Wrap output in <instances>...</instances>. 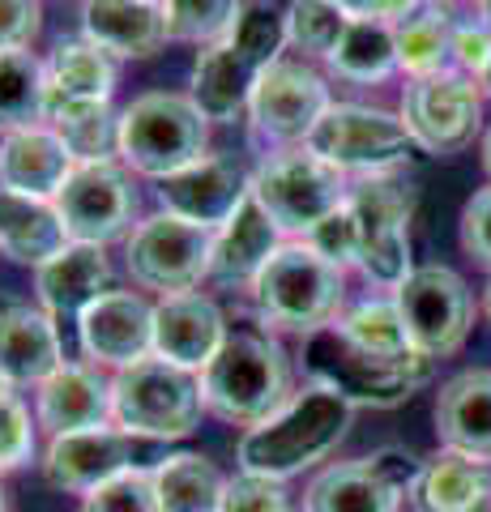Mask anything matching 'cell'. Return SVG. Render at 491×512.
I'll return each instance as SVG.
<instances>
[{
	"mask_svg": "<svg viewBox=\"0 0 491 512\" xmlns=\"http://www.w3.org/2000/svg\"><path fill=\"white\" fill-rule=\"evenodd\" d=\"M355 406L342 393L325 389L316 380H304L269 419L248 427L240 436V470L261 478H287L316 470L321 461L338 453V444L351 436Z\"/></svg>",
	"mask_w": 491,
	"mask_h": 512,
	"instance_id": "cell-1",
	"label": "cell"
},
{
	"mask_svg": "<svg viewBox=\"0 0 491 512\" xmlns=\"http://www.w3.org/2000/svg\"><path fill=\"white\" fill-rule=\"evenodd\" d=\"M282 18L269 5H248L240 26L227 39L201 47L188 77V99L201 107L210 124H235L248 116V99L257 90L261 73L274 60H282Z\"/></svg>",
	"mask_w": 491,
	"mask_h": 512,
	"instance_id": "cell-2",
	"label": "cell"
},
{
	"mask_svg": "<svg viewBox=\"0 0 491 512\" xmlns=\"http://www.w3.org/2000/svg\"><path fill=\"white\" fill-rule=\"evenodd\" d=\"M201 402L231 427H257L295 393L291 359L269 329H235L197 376Z\"/></svg>",
	"mask_w": 491,
	"mask_h": 512,
	"instance_id": "cell-3",
	"label": "cell"
},
{
	"mask_svg": "<svg viewBox=\"0 0 491 512\" xmlns=\"http://www.w3.org/2000/svg\"><path fill=\"white\" fill-rule=\"evenodd\" d=\"M248 295L269 333L308 338V333L334 325L342 316L346 282H342V269L329 265L312 244L287 239L269 256V265L261 269V278L252 282Z\"/></svg>",
	"mask_w": 491,
	"mask_h": 512,
	"instance_id": "cell-4",
	"label": "cell"
},
{
	"mask_svg": "<svg viewBox=\"0 0 491 512\" xmlns=\"http://www.w3.org/2000/svg\"><path fill=\"white\" fill-rule=\"evenodd\" d=\"M299 367H304V380L342 393L355 410H393L432 380V359H376L351 338H342L338 325L308 333L299 346Z\"/></svg>",
	"mask_w": 491,
	"mask_h": 512,
	"instance_id": "cell-5",
	"label": "cell"
},
{
	"mask_svg": "<svg viewBox=\"0 0 491 512\" xmlns=\"http://www.w3.org/2000/svg\"><path fill=\"white\" fill-rule=\"evenodd\" d=\"M210 154V120L201 107L176 90H146L120 111V163L146 175L167 180Z\"/></svg>",
	"mask_w": 491,
	"mask_h": 512,
	"instance_id": "cell-6",
	"label": "cell"
},
{
	"mask_svg": "<svg viewBox=\"0 0 491 512\" xmlns=\"http://www.w3.org/2000/svg\"><path fill=\"white\" fill-rule=\"evenodd\" d=\"M201 380L197 372L141 359L124 372H112V423L133 440H184L201 427Z\"/></svg>",
	"mask_w": 491,
	"mask_h": 512,
	"instance_id": "cell-7",
	"label": "cell"
},
{
	"mask_svg": "<svg viewBox=\"0 0 491 512\" xmlns=\"http://www.w3.org/2000/svg\"><path fill=\"white\" fill-rule=\"evenodd\" d=\"M346 197H351L346 175L316 158L308 146L269 154L252 171V201L287 239H308L329 214L342 210Z\"/></svg>",
	"mask_w": 491,
	"mask_h": 512,
	"instance_id": "cell-8",
	"label": "cell"
},
{
	"mask_svg": "<svg viewBox=\"0 0 491 512\" xmlns=\"http://www.w3.org/2000/svg\"><path fill=\"white\" fill-rule=\"evenodd\" d=\"M415 184L402 171L385 175H363L351 184V210L359 222V274L398 291L415 274L410 269V218H415Z\"/></svg>",
	"mask_w": 491,
	"mask_h": 512,
	"instance_id": "cell-9",
	"label": "cell"
},
{
	"mask_svg": "<svg viewBox=\"0 0 491 512\" xmlns=\"http://www.w3.org/2000/svg\"><path fill=\"white\" fill-rule=\"evenodd\" d=\"M304 146L316 158H325L329 167H338L342 175H359V180L363 175L402 171L419 154L402 116H389V111L363 103H334L316 120Z\"/></svg>",
	"mask_w": 491,
	"mask_h": 512,
	"instance_id": "cell-10",
	"label": "cell"
},
{
	"mask_svg": "<svg viewBox=\"0 0 491 512\" xmlns=\"http://www.w3.org/2000/svg\"><path fill=\"white\" fill-rule=\"evenodd\" d=\"M210 252H214L210 227H197L188 218L158 210L133 227L124 256H129V274L141 291L167 299L210 282Z\"/></svg>",
	"mask_w": 491,
	"mask_h": 512,
	"instance_id": "cell-11",
	"label": "cell"
},
{
	"mask_svg": "<svg viewBox=\"0 0 491 512\" xmlns=\"http://www.w3.org/2000/svg\"><path fill=\"white\" fill-rule=\"evenodd\" d=\"M423 461L406 448H376L372 457L329 461L312 474L304 512H402Z\"/></svg>",
	"mask_w": 491,
	"mask_h": 512,
	"instance_id": "cell-12",
	"label": "cell"
},
{
	"mask_svg": "<svg viewBox=\"0 0 491 512\" xmlns=\"http://www.w3.org/2000/svg\"><path fill=\"white\" fill-rule=\"evenodd\" d=\"M56 210L69 244H116L137 227V188L120 158L77 163L56 192Z\"/></svg>",
	"mask_w": 491,
	"mask_h": 512,
	"instance_id": "cell-13",
	"label": "cell"
},
{
	"mask_svg": "<svg viewBox=\"0 0 491 512\" xmlns=\"http://www.w3.org/2000/svg\"><path fill=\"white\" fill-rule=\"evenodd\" d=\"M334 107L325 77L304 60H274L261 73L257 90L248 99V128L257 146L295 150L312 137L316 120Z\"/></svg>",
	"mask_w": 491,
	"mask_h": 512,
	"instance_id": "cell-14",
	"label": "cell"
},
{
	"mask_svg": "<svg viewBox=\"0 0 491 512\" xmlns=\"http://www.w3.org/2000/svg\"><path fill=\"white\" fill-rule=\"evenodd\" d=\"M398 116L423 154H462L483 128L479 82L457 69L436 77H410Z\"/></svg>",
	"mask_w": 491,
	"mask_h": 512,
	"instance_id": "cell-15",
	"label": "cell"
},
{
	"mask_svg": "<svg viewBox=\"0 0 491 512\" xmlns=\"http://www.w3.org/2000/svg\"><path fill=\"white\" fill-rule=\"evenodd\" d=\"M398 312L406 320V333L423 359H445L462 350L474 325V295L462 274L449 265H419L398 291Z\"/></svg>",
	"mask_w": 491,
	"mask_h": 512,
	"instance_id": "cell-16",
	"label": "cell"
},
{
	"mask_svg": "<svg viewBox=\"0 0 491 512\" xmlns=\"http://www.w3.org/2000/svg\"><path fill=\"white\" fill-rule=\"evenodd\" d=\"M77 342L94 367L124 372L154 355V303L141 291H107L77 316Z\"/></svg>",
	"mask_w": 491,
	"mask_h": 512,
	"instance_id": "cell-17",
	"label": "cell"
},
{
	"mask_svg": "<svg viewBox=\"0 0 491 512\" xmlns=\"http://www.w3.org/2000/svg\"><path fill=\"white\" fill-rule=\"evenodd\" d=\"M248 192H252V175L235 158L205 154L201 163L158 180V205L176 218L218 231L248 201Z\"/></svg>",
	"mask_w": 491,
	"mask_h": 512,
	"instance_id": "cell-18",
	"label": "cell"
},
{
	"mask_svg": "<svg viewBox=\"0 0 491 512\" xmlns=\"http://www.w3.org/2000/svg\"><path fill=\"white\" fill-rule=\"evenodd\" d=\"M227 338V316L210 295L184 291L154 303V359H167L201 376Z\"/></svg>",
	"mask_w": 491,
	"mask_h": 512,
	"instance_id": "cell-19",
	"label": "cell"
},
{
	"mask_svg": "<svg viewBox=\"0 0 491 512\" xmlns=\"http://www.w3.org/2000/svg\"><path fill=\"white\" fill-rule=\"evenodd\" d=\"M43 478L56 491L69 495H90L103 487L107 478L133 466V436H124L116 423L90 427V431H69V436H52L43 448Z\"/></svg>",
	"mask_w": 491,
	"mask_h": 512,
	"instance_id": "cell-20",
	"label": "cell"
},
{
	"mask_svg": "<svg viewBox=\"0 0 491 512\" xmlns=\"http://www.w3.org/2000/svg\"><path fill=\"white\" fill-rule=\"evenodd\" d=\"M35 419L39 431L52 436H69V431H90L112 423V376L94 363L65 359L35 389Z\"/></svg>",
	"mask_w": 491,
	"mask_h": 512,
	"instance_id": "cell-21",
	"label": "cell"
},
{
	"mask_svg": "<svg viewBox=\"0 0 491 512\" xmlns=\"http://www.w3.org/2000/svg\"><path fill=\"white\" fill-rule=\"evenodd\" d=\"M278 248H282V231L269 222V214L248 192V201L231 214V222L214 231L210 282L218 291H252V282L261 278V269Z\"/></svg>",
	"mask_w": 491,
	"mask_h": 512,
	"instance_id": "cell-22",
	"label": "cell"
},
{
	"mask_svg": "<svg viewBox=\"0 0 491 512\" xmlns=\"http://www.w3.org/2000/svg\"><path fill=\"white\" fill-rule=\"evenodd\" d=\"M112 291V261L99 244H65L52 261L35 269V295L47 316H82L94 299Z\"/></svg>",
	"mask_w": 491,
	"mask_h": 512,
	"instance_id": "cell-23",
	"label": "cell"
},
{
	"mask_svg": "<svg viewBox=\"0 0 491 512\" xmlns=\"http://www.w3.org/2000/svg\"><path fill=\"white\" fill-rule=\"evenodd\" d=\"M73 167H77L73 150L65 146V137L47 124L0 137V188L5 192L56 201V192L69 180Z\"/></svg>",
	"mask_w": 491,
	"mask_h": 512,
	"instance_id": "cell-24",
	"label": "cell"
},
{
	"mask_svg": "<svg viewBox=\"0 0 491 512\" xmlns=\"http://www.w3.org/2000/svg\"><path fill=\"white\" fill-rule=\"evenodd\" d=\"M436 436L440 448L491 466V372L470 367L440 384L436 393Z\"/></svg>",
	"mask_w": 491,
	"mask_h": 512,
	"instance_id": "cell-25",
	"label": "cell"
},
{
	"mask_svg": "<svg viewBox=\"0 0 491 512\" xmlns=\"http://www.w3.org/2000/svg\"><path fill=\"white\" fill-rule=\"evenodd\" d=\"M65 363L56 316L30 303H13L0 312V376L13 389H39V384Z\"/></svg>",
	"mask_w": 491,
	"mask_h": 512,
	"instance_id": "cell-26",
	"label": "cell"
},
{
	"mask_svg": "<svg viewBox=\"0 0 491 512\" xmlns=\"http://www.w3.org/2000/svg\"><path fill=\"white\" fill-rule=\"evenodd\" d=\"M82 39L112 60H150L167 43L163 5L154 0H82Z\"/></svg>",
	"mask_w": 491,
	"mask_h": 512,
	"instance_id": "cell-27",
	"label": "cell"
},
{
	"mask_svg": "<svg viewBox=\"0 0 491 512\" xmlns=\"http://www.w3.org/2000/svg\"><path fill=\"white\" fill-rule=\"evenodd\" d=\"M406 504L410 512H491V466L440 448L419 466Z\"/></svg>",
	"mask_w": 491,
	"mask_h": 512,
	"instance_id": "cell-28",
	"label": "cell"
},
{
	"mask_svg": "<svg viewBox=\"0 0 491 512\" xmlns=\"http://www.w3.org/2000/svg\"><path fill=\"white\" fill-rule=\"evenodd\" d=\"M47 77V111L52 107H82V103H112L120 69L116 60L86 39H60L52 56L43 60Z\"/></svg>",
	"mask_w": 491,
	"mask_h": 512,
	"instance_id": "cell-29",
	"label": "cell"
},
{
	"mask_svg": "<svg viewBox=\"0 0 491 512\" xmlns=\"http://www.w3.org/2000/svg\"><path fill=\"white\" fill-rule=\"evenodd\" d=\"M69 244L65 222H60L56 201L22 197V192L0 188V256L18 265L39 269Z\"/></svg>",
	"mask_w": 491,
	"mask_h": 512,
	"instance_id": "cell-30",
	"label": "cell"
},
{
	"mask_svg": "<svg viewBox=\"0 0 491 512\" xmlns=\"http://www.w3.org/2000/svg\"><path fill=\"white\" fill-rule=\"evenodd\" d=\"M163 512H223L227 474L205 453H171L150 470Z\"/></svg>",
	"mask_w": 491,
	"mask_h": 512,
	"instance_id": "cell-31",
	"label": "cell"
},
{
	"mask_svg": "<svg viewBox=\"0 0 491 512\" xmlns=\"http://www.w3.org/2000/svg\"><path fill=\"white\" fill-rule=\"evenodd\" d=\"M325 64L342 77V82H359V86L385 82V77H393L402 69L398 64V30H393V22H380V18H351Z\"/></svg>",
	"mask_w": 491,
	"mask_h": 512,
	"instance_id": "cell-32",
	"label": "cell"
},
{
	"mask_svg": "<svg viewBox=\"0 0 491 512\" xmlns=\"http://www.w3.org/2000/svg\"><path fill=\"white\" fill-rule=\"evenodd\" d=\"M457 22L453 9L445 0H423L406 22H398V64L410 77H436L449 73L453 64V39H457Z\"/></svg>",
	"mask_w": 491,
	"mask_h": 512,
	"instance_id": "cell-33",
	"label": "cell"
},
{
	"mask_svg": "<svg viewBox=\"0 0 491 512\" xmlns=\"http://www.w3.org/2000/svg\"><path fill=\"white\" fill-rule=\"evenodd\" d=\"M47 120V77L35 52H0V137Z\"/></svg>",
	"mask_w": 491,
	"mask_h": 512,
	"instance_id": "cell-34",
	"label": "cell"
},
{
	"mask_svg": "<svg viewBox=\"0 0 491 512\" xmlns=\"http://www.w3.org/2000/svg\"><path fill=\"white\" fill-rule=\"evenodd\" d=\"M334 325L342 338H351L359 350H368L376 359H415L419 350L406 333V320L398 312V299H363L355 308H346Z\"/></svg>",
	"mask_w": 491,
	"mask_h": 512,
	"instance_id": "cell-35",
	"label": "cell"
},
{
	"mask_svg": "<svg viewBox=\"0 0 491 512\" xmlns=\"http://www.w3.org/2000/svg\"><path fill=\"white\" fill-rule=\"evenodd\" d=\"M47 128H56L73 150L77 163H103L120 158V111L112 103H82V107H52Z\"/></svg>",
	"mask_w": 491,
	"mask_h": 512,
	"instance_id": "cell-36",
	"label": "cell"
},
{
	"mask_svg": "<svg viewBox=\"0 0 491 512\" xmlns=\"http://www.w3.org/2000/svg\"><path fill=\"white\" fill-rule=\"evenodd\" d=\"M244 0H163V22L171 43L210 47L227 39L244 18Z\"/></svg>",
	"mask_w": 491,
	"mask_h": 512,
	"instance_id": "cell-37",
	"label": "cell"
},
{
	"mask_svg": "<svg viewBox=\"0 0 491 512\" xmlns=\"http://www.w3.org/2000/svg\"><path fill=\"white\" fill-rule=\"evenodd\" d=\"M346 22H351V13L334 0H291L282 13V35H287V47L304 52L308 60H329Z\"/></svg>",
	"mask_w": 491,
	"mask_h": 512,
	"instance_id": "cell-38",
	"label": "cell"
},
{
	"mask_svg": "<svg viewBox=\"0 0 491 512\" xmlns=\"http://www.w3.org/2000/svg\"><path fill=\"white\" fill-rule=\"evenodd\" d=\"M39 457V419L18 393H0V474H13Z\"/></svg>",
	"mask_w": 491,
	"mask_h": 512,
	"instance_id": "cell-39",
	"label": "cell"
},
{
	"mask_svg": "<svg viewBox=\"0 0 491 512\" xmlns=\"http://www.w3.org/2000/svg\"><path fill=\"white\" fill-rule=\"evenodd\" d=\"M82 512H163L154 495V478L150 470L129 466L116 478H107L103 487H94L90 495H82Z\"/></svg>",
	"mask_w": 491,
	"mask_h": 512,
	"instance_id": "cell-40",
	"label": "cell"
},
{
	"mask_svg": "<svg viewBox=\"0 0 491 512\" xmlns=\"http://www.w3.org/2000/svg\"><path fill=\"white\" fill-rule=\"evenodd\" d=\"M223 512H295L291 491L278 478H261L240 470L227 478V495H223Z\"/></svg>",
	"mask_w": 491,
	"mask_h": 512,
	"instance_id": "cell-41",
	"label": "cell"
},
{
	"mask_svg": "<svg viewBox=\"0 0 491 512\" xmlns=\"http://www.w3.org/2000/svg\"><path fill=\"white\" fill-rule=\"evenodd\" d=\"M304 244H312L329 265H338V269L359 265V222H355L351 201H342V210L329 214L321 227L304 239Z\"/></svg>",
	"mask_w": 491,
	"mask_h": 512,
	"instance_id": "cell-42",
	"label": "cell"
},
{
	"mask_svg": "<svg viewBox=\"0 0 491 512\" xmlns=\"http://www.w3.org/2000/svg\"><path fill=\"white\" fill-rule=\"evenodd\" d=\"M43 30V0H0V52H30Z\"/></svg>",
	"mask_w": 491,
	"mask_h": 512,
	"instance_id": "cell-43",
	"label": "cell"
},
{
	"mask_svg": "<svg viewBox=\"0 0 491 512\" xmlns=\"http://www.w3.org/2000/svg\"><path fill=\"white\" fill-rule=\"evenodd\" d=\"M462 248L474 265L491 269V188H479L462 205Z\"/></svg>",
	"mask_w": 491,
	"mask_h": 512,
	"instance_id": "cell-44",
	"label": "cell"
},
{
	"mask_svg": "<svg viewBox=\"0 0 491 512\" xmlns=\"http://www.w3.org/2000/svg\"><path fill=\"white\" fill-rule=\"evenodd\" d=\"M487 60H491V30L483 22H462L457 26V39H453V69L479 82Z\"/></svg>",
	"mask_w": 491,
	"mask_h": 512,
	"instance_id": "cell-45",
	"label": "cell"
},
{
	"mask_svg": "<svg viewBox=\"0 0 491 512\" xmlns=\"http://www.w3.org/2000/svg\"><path fill=\"white\" fill-rule=\"evenodd\" d=\"M334 5H342L351 18H380V22L398 26L423 5V0H334Z\"/></svg>",
	"mask_w": 491,
	"mask_h": 512,
	"instance_id": "cell-46",
	"label": "cell"
},
{
	"mask_svg": "<svg viewBox=\"0 0 491 512\" xmlns=\"http://www.w3.org/2000/svg\"><path fill=\"white\" fill-rule=\"evenodd\" d=\"M483 167H487V175H491V128H487V137H483Z\"/></svg>",
	"mask_w": 491,
	"mask_h": 512,
	"instance_id": "cell-47",
	"label": "cell"
},
{
	"mask_svg": "<svg viewBox=\"0 0 491 512\" xmlns=\"http://www.w3.org/2000/svg\"><path fill=\"white\" fill-rule=\"evenodd\" d=\"M479 86H483V90H487V94H491V60H487V69H483V73H479Z\"/></svg>",
	"mask_w": 491,
	"mask_h": 512,
	"instance_id": "cell-48",
	"label": "cell"
},
{
	"mask_svg": "<svg viewBox=\"0 0 491 512\" xmlns=\"http://www.w3.org/2000/svg\"><path fill=\"white\" fill-rule=\"evenodd\" d=\"M479 9H483V26L491 30V0H479Z\"/></svg>",
	"mask_w": 491,
	"mask_h": 512,
	"instance_id": "cell-49",
	"label": "cell"
},
{
	"mask_svg": "<svg viewBox=\"0 0 491 512\" xmlns=\"http://www.w3.org/2000/svg\"><path fill=\"white\" fill-rule=\"evenodd\" d=\"M483 312H487V320H491V282H487V295H483Z\"/></svg>",
	"mask_w": 491,
	"mask_h": 512,
	"instance_id": "cell-50",
	"label": "cell"
},
{
	"mask_svg": "<svg viewBox=\"0 0 491 512\" xmlns=\"http://www.w3.org/2000/svg\"><path fill=\"white\" fill-rule=\"evenodd\" d=\"M0 512H9V495H5V487H0Z\"/></svg>",
	"mask_w": 491,
	"mask_h": 512,
	"instance_id": "cell-51",
	"label": "cell"
},
{
	"mask_svg": "<svg viewBox=\"0 0 491 512\" xmlns=\"http://www.w3.org/2000/svg\"><path fill=\"white\" fill-rule=\"evenodd\" d=\"M154 5H163V0H154Z\"/></svg>",
	"mask_w": 491,
	"mask_h": 512,
	"instance_id": "cell-52",
	"label": "cell"
}]
</instances>
